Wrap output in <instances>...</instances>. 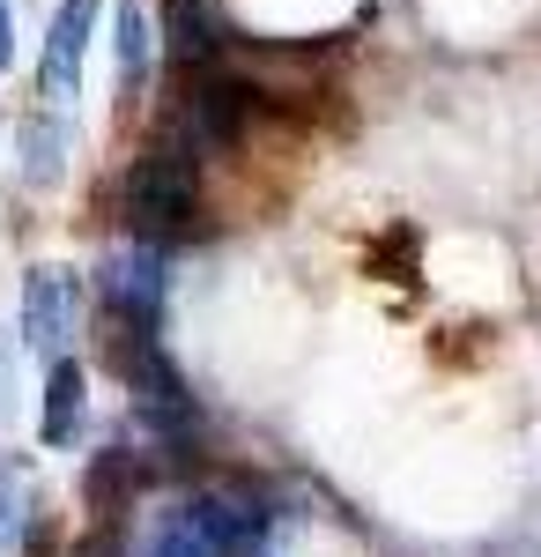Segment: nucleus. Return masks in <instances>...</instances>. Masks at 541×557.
Here are the masks:
<instances>
[{
    "label": "nucleus",
    "instance_id": "obj_1",
    "mask_svg": "<svg viewBox=\"0 0 541 557\" xmlns=\"http://www.w3.org/2000/svg\"><path fill=\"white\" fill-rule=\"evenodd\" d=\"M104 364L126 380V401H134V424L149 431L156 446L171 454H186L193 438H201V401H193V386L186 372L171 364L164 335L149 327V320H119V312H104Z\"/></svg>",
    "mask_w": 541,
    "mask_h": 557
},
{
    "label": "nucleus",
    "instance_id": "obj_2",
    "mask_svg": "<svg viewBox=\"0 0 541 557\" xmlns=\"http://www.w3.org/2000/svg\"><path fill=\"white\" fill-rule=\"evenodd\" d=\"M119 223H126L134 246L193 238V223H201V172H193V149L178 134L149 141L119 172Z\"/></svg>",
    "mask_w": 541,
    "mask_h": 557
},
{
    "label": "nucleus",
    "instance_id": "obj_3",
    "mask_svg": "<svg viewBox=\"0 0 541 557\" xmlns=\"http://www.w3.org/2000/svg\"><path fill=\"white\" fill-rule=\"evenodd\" d=\"M75 335H83V275L75 268H30L23 275V343L52 364V357H67Z\"/></svg>",
    "mask_w": 541,
    "mask_h": 557
},
{
    "label": "nucleus",
    "instance_id": "obj_4",
    "mask_svg": "<svg viewBox=\"0 0 541 557\" xmlns=\"http://www.w3.org/2000/svg\"><path fill=\"white\" fill-rule=\"evenodd\" d=\"M97 290H104V312L164 327V298H171V260H164V246H119V253H104Z\"/></svg>",
    "mask_w": 541,
    "mask_h": 557
},
{
    "label": "nucleus",
    "instance_id": "obj_5",
    "mask_svg": "<svg viewBox=\"0 0 541 557\" xmlns=\"http://www.w3.org/2000/svg\"><path fill=\"white\" fill-rule=\"evenodd\" d=\"M89 30H97V0H60V8H52L45 60H38V97L52 104V112H67V104H75V89H83Z\"/></svg>",
    "mask_w": 541,
    "mask_h": 557
},
{
    "label": "nucleus",
    "instance_id": "obj_6",
    "mask_svg": "<svg viewBox=\"0 0 541 557\" xmlns=\"http://www.w3.org/2000/svg\"><path fill=\"white\" fill-rule=\"evenodd\" d=\"M89 424V380H83V364L75 357H52L45 364V446H75Z\"/></svg>",
    "mask_w": 541,
    "mask_h": 557
},
{
    "label": "nucleus",
    "instance_id": "obj_7",
    "mask_svg": "<svg viewBox=\"0 0 541 557\" xmlns=\"http://www.w3.org/2000/svg\"><path fill=\"white\" fill-rule=\"evenodd\" d=\"M38 535V475L23 454H0V557H23Z\"/></svg>",
    "mask_w": 541,
    "mask_h": 557
},
{
    "label": "nucleus",
    "instance_id": "obj_8",
    "mask_svg": "<svg viewBox=\"0 0 541 557\" xmlns=\"http://www.w3.org/2000/svg\"><path fill=\"white\" fill-rule=\"evenodd\" d=\"M141 461H134V446H104V454H97V461H89V506H97V513H126V506H134V491H141Z\"/></svg>",
    "mask_w": 541,
    "mask_h": 557
},
{
    "label": "nucleus",
    "instance_id": "obj_9",
    "mask_svg": "<svg viewBox=\"0 0 541 557\" xmlns=\"http://www.w3.org/2000/svg\"><path fill=\"white\" fill-rule=\"evenodd\" d=\"M119 89L126 104L141 97V83H149V67H156V30H149V15H141V0H119Z\"/></svg>",
    "mask_w": 541,
    "mask_h": 557
},
{
    "label": "nucleus",
    "instance_id": "obj_10",
    "mask_svg": "<svg viewBox=\"0 0 541 557\" xmlns=\"http://www.w3.org/2000/svg\"><path fill=\"white\" fill-rule=\"evenodd\" d=\"M67 172V127H60V112L45 104L23 120V178L30 186H52V178Z\"/></svg>",
    "mask_w": 541,
    "mask_h": 557
},
{
    "label": "nucleus",
    "instance_id": "obj_11",
    "mask_svg": "<svg viewBox=\"0 0 541 557\" xmlns=\"http://www.w3.org/2000/svg\"><path fill=\"white\" fill-rule=\"evenodd\" d=\"M8 394H15V349L0 343V417H8Z\"/></svg>",
    "mask_w": 541,
    "mask_h": 557
},
{
    "label": "nucleus",
    "instance_id": "obj_12",
    "mask_svg": "<svg viewBox=\"0 0 541 557\" xmlns=\"http://www.w3.org/2000/svg\"><path fill=\"white\" fill-rule=\"evenodd\" d=\"M8 52H15V45H8V8H0V67H8Z\"/></svg>",
    "mask_w": 541,
    "mask_h": 557
}]
</instances>
